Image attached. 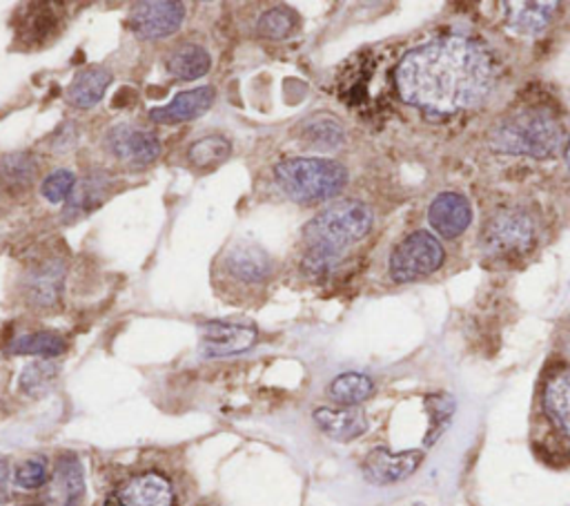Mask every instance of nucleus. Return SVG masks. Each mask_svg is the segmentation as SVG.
I'll return each mask as SVG.
<instances>
[{
	"mask_svg": "<svg viewBox=\"0 0 570 506\" xmlns=\"http://www.w3.org/2000/svg\"><path fill=\"white\" fill-rule=\"evenodd\" d=\"M107 149L110 154L132 171H143L160 156L158 138L143 130L127 123H121L107 132Z\"/></svg>",
	"mask_w": 570,
	"mask_h": 506,
	"instance_id": "nucleus-8",
	"label": "nucleus"
},
{
	"mask_svg": "<svg viewBox=\"0 0 570 506\" xmlns=\"http://www.w3.org/2000/svg\"><path fill=\"white\" fill-rule=\"evenodd\" d=\"M63 281H65V266L59 259L48 261L28 275L25 299L37 308H52L61 299Z\"/></svg>",
	"mask_w": 570,
	"mask_h": 506,
	"instance_id": "nucleus-15",
	"label": "nucleus"
},
{
	"mask_svg": "<svg viewBox=\"0 0 570 506\" xmlns=\"http://www.w3.org/2000/svg\"><path fill=\"white\" fill-rule=\"evenodd\" d=\"M226 268L228 272L243 283H261L266 279H270L272 275V259L270 255L259 248V246H250V244H239L235 246L228 257H226Z\"/></svg>",
	"mask_w": 570,
	"mask_h": 506,
	"instance_id": "nucleus-17",
	"label": "nucleus"
},
{
	"mask_svg": "<svg viewBox=\"0 0 570 506\" xmlns=\"http://www.w3.org/2000/svg\"><path fill=\"white\" fill-rule=\"evenodd\" d=\"M230 154H232L230 141L221 134H213V136L199 138L197 143L189 145L187 161H189V165L195 167V171L213 173V171H217L219 165H224L230 158Z\"/></svg>",
	"mask_w": 570,
	"mask_h": 506,
	"instance_id": "nucleus-24",
	"label": "nucleus"
},
{
	"mask_svg": "<svg viewBox=\"0 0 570 506\" xmlns=\"http://www.w3.org/2000/svg\"><path fill=\"white\" fill-rule=\"evenodd\" d=\"M259 340L255 326L208 321L201 326V351L206 358H230L250 351Z\"/></svg>",
	"mask_w": 570,
	"mask_h": 506,
	"instance_id": "nucleus-9",
	"label": "nucleus"
},
{
	"mask_svg": "<svg viewBox=\"0 0 570 506\" xmlns=\"http://www.w3.org/2000/svg\"><path fill=\"white\" fill-rule=\"evenodd\" d=\"M424 462L422 451L393 453L388 448H374L363 462V475L370 484L388 486L411 477Z\"/></svg>",
	"mask_w": 570,
	"mask_h": 506,
	"instance_id": "nucleus-11",
	"label": "nucleus"
},
{
	"mask_svg": "<svg viewBox=\"0 0 570 506\" xmlns=\"http://www.w3.org/2000/svg\"><path fill=\"white\" fill-rule=\"evenodd\" d=\"M428 221L444 239H457L473 221V208L459 193H442L428 208Z\"/></svg>",
	"mask_w": 570,
	"mask_h": 506,
	"instance_id": "nucleus-13",
	"label": "nucleus"
},
{
	"mask_svg": "<svg viewBox=\"0 0 570 506\" xmlns=\"http://www.w3.org/2000/svg\"><path fill=\"white\" fill-rule=\"evenodd\" d=\"M257 30H259L261 37H266L270 41H283L290 34H294V30H297V14L290 8H286V6L270 8L259 19Z\"/></svg>",
	"mask_w": 570,
	"mask_h": 506,
	"instance_id": "nucleus-28",
	"label": "nucleus"
},
{
	"mask_svg": "<svg viewBox=\"0 0 570 506\" xmlns=\"http://www.w3.org/2000/svg\"><path fill=\"white\" fill-rule=\"evenodd\" d=\"M479 239L488 257L519 259L535 246L537 221L524 208H504L488 219Z\"/></svg>",
	"mask_w": 570,
	"mask_h": 506,
	"instance_id": "nucleus-5",
	"label": "nucleus"
},
{
	"mask_svg": "<svg viewBox=\"0 0 570 506\" xmlns=\"http://www.w3.org/2000/svg\"><path fill=\"white\" fill-rule=\"evenodd\" d=\"M169 482L158 473H141L112 493L105 506H172Z\"/></svg>",
	"mask_w": 570,
	"mask_h": 506,
	"instance_id": "nucleus-12",
	"label": "nucleus"
},
{
	"mask_svg": "<svg viewBox=\"0 0 570 506\" xmlns=\"http://www.w3.org/2000/svg\"><path fill=\"white\" fill-rule=\"evenodd\" d=\"M566 161H568V165H570V143H568V147H566Z\"/></svg>",
	"mask_w": 570,
	"mask_h": 506,
	"instance_id": "nucleus-33",
	"label": "nucleus"
},
{
	"mask_svg": "<svg viewBox=\"0 0 570 506\" xmlns=\"http://www.w3.org/2000/svg\"><path fill=\"white\" fill-rule=\"evenodd\" d=\"M372 210L361 202H339L321 210L303 228V241L308 246L303 270L314 277L328 275L341 261L343 252L372 230Z\"/></svg>",
	"mask_w": 570,
	"mask_h": 506,
	"instance_id": "nucleus-2",
	"label": "nucleus"
},
{
	"mask_svg": "<svg viewBox=\"0 0 570 506\" xmlns=\"http://www.w3.org/2000/svg\"><path fill=\"white\" fill-rule=\"evenodd\" d=\"M8 484H10V464L0 459V502L8 497Z\"/></svg>",
	"mask_w": 570,
	"mask_h": 506,
	"instance_id": "nucleus-32",
	"label": "nucleus"
},
{
	"mask_svg": "<svg viewBox=\"0 0 570 506\" xmlns=\"http://www.w3.org/2000/svg\"><path fill=\"white\" fill-rule=\"evenodd\" d=\"M65 349H68V342L59 332L37 330V332L17 337L8 351L12 355H32V358H41V360H54V358L63 355Z\"/></svg>",
	"mask_w": 570,
	"mask_h": 506,
	"instance_id": "nucleus-23",
	"label": "nucleus"
},
{
	"mask_svg": "<svg viewBox=\"0 0 570 506\" xmlns=\"http://www.w3.org/2000/svg\"><path fill=\"white\" fill-rule=\"evenodd\" d=\"M185 21V6L176 0H143L129 10V30L143 41L172 37Z\"/></svg>",
	"mask_w": 570,
	"mask_h": 506,
	"instance_id": "nucleus-7",
	"label": "nucleus"
},
{
	"mask_svg": "<svg viewBox=\"0 0 570 506\" xmlns=\"http://www.w3.org/2000/svg\"><path fill=\"white\" fill-rule=\"evenodd\" d=\"M274 182L297 204H321L345 188L348 171L330 158L297 156L274 165Z\"/></svg>",
	"mask_w": 570,
	"mask_h": 506,
	"instance_id": "nucleus-3",
	"label": "nucleus"
},
{
	"mask_svg": "<svg viewBox=\"0 0 570 506\" xmlns=\"http://www.w3.org/2000/svg\"><path fill=\"white\" fill-rule=\"evenodd\" d=\"M105 188V182H99V179H85L83 184H76L72 197H70V204H68V210L79 215L83 210H92L99 202V190Z\"/></svg>",
	"mask_w": 570,
	"mask_h": 506,
	"instance_id": "nucleus-31",
	"label": "nucleus"
},
{
	"mask_svg": "<svg viewBox=\"0 0 570 506\" xmlns=\"http://www.w3.org/2000/svg\"><path fill=\"white\" fill-rule=\"evenodd\" d=\"M59 364L52 360H41V362H32L30 366H25V371L21 373V391L32 395V397H41L45 395L56 378H59Z\"/></svg>",
	"mask_w": 570,
	"mask_h": 506,
	"instance_id": "nucleus-27",
	"label": "nucleus"
},
{
	"mask_svg": "<svg viewBox=\"0 0 570 506\" xmlns=\"http://www.w3.org/2000/svg\"><path fill=\"white\" fill-rule=\"evenodd\" d=\"M330 397L341 406H359L374 393V382L363 373H343L332 380Z\"/></svg>",
	"mask_w": 570,
	"mask_h": 506,
	"instance_id": "nucleus-26",
	"label": "nucleus"
},
{
	"mask_svg": "<svg viewBox=\"0 0 570 506\" xmlns=\"http://www.w3.org/2000/svg\"><path fill=\"white\" fill-rule=\"evenodd\" d=\"M539 409L552 433L570 442V366L555 371L543 382Z\"/></svg>",
	"mask_w": 570,
	"mask_h": 506,
	"instance_id": "nucleus-10",
	"label": "nucleus"
},
{
	"mask_svg": "<svg viewBox=\"0 0 570 506\" xmlns=\"http://www.w3.org/2000/svg\"><path fill=\"white\" fill-rule=\"evenodd\" d=\"M39 175V165L28 152H12L0 158V186L12 195H21L32 188Z\"/></svg>",
	"mask_w": 570,
	"mask_h": 506,
	"instance_id": "nucleus-20",
	"label": "nucleus"
},
{
	"mask_svg": "<svg viewBox=\"0 0 570 506\" xmlns=\"http://www.w3.org/2000/svg\"><path fill=\"white\" fill-rule=\"evenodd\" d=\"M85 490V479H83V466L76 455L68 453L61 455L54 468V497L63 506H74Z\"/></svg>",
	"mask_w": 570,
	"mask_h": 506,
	"instance_id": "nucleus-22",
	"label": "nucleus"
},
{
	"mask_svg": "<svg viewBox=\"0 0 570 506\" xmlns=\"http://www.w3.org/2000/svg\"><path fill=\"white\" fill-rule=\"evenodd\" d=\"M400 96L433 114H455L484 101L495 65L475 41L444 37L411 50L395 72Z\"/></svg>",
	"mask_w": 570,
	"mask_h": 506,
	"instance_id": "nucleus-1",
	"label": "nucleus"
},
{
	"mask_svg": "<svg viewBox=\"0 0 570 506\" xmlns=\"http://www.w3.org/2000/svg\"><path fill=\"white\" fill-rule=\"evenodd\" d=\"M110 83H112V72L107 68H103V65L87 68V70L79 72L76 79L70 83L68 101L74 107L90 110V107H94L103 99V94L107 92Z\"/></svg>",
	"mask_w": 570,
	"mask_h": 506,
	"instance_id": "nucleus-19",
	"label": "nucleus"
},
{
	"mask_svg": "<svg viewBox=\"0 0 570 506\" xmlns=\"http://www.w3.org/2000/svg\"><path fill=\"white\" fill-rule=\"evenodd\" d=\"M215 99H217V92L210 85L197 87V90H187V92L176 94L169 105L149 110V118L154 123H160V125H176V123L195 121L213 107Z\"/></svg>",
	"mask_w": 570,
	"mask_h": 506,
	"instance_id": "nucleus-14",
	"label": "nucleus"
},
{
	"mask_svg": "<svg viewBox=\"0 0 570 506\" xmlns=\"http://www.w3.org/2000/svg\"><path fill=\"white\" fill-rule=\"evenodd\" d=\"M444 259L446 252L439 239L428 230H417L395 248L391 257V277L397 283H408L437 272Z\"/></svg>",
	"mask_w": 570,
	"mask_h": 506,
	"instance_id": "nucleus-6",
	"label": "nucleus"
},
{
	"mask_svg": "<svg viewBox=\"0 0 570 506\" xmlns=\"http://www.w3.org/2000/svg\"><path fill=\"white\" fill-rule=\"evenodd\" d=\"M48 479H50L48 459L41 457V455L21 462V464L17 466V471H14V482H17V486L28 488V490H34V488L45 486Z\"/></svg>",
	"mask_w": 570,
	"mask_h": 506,
	"instance_id": "nucleus-29",
	"label": "nucleus"
},
{
	"mask_svg": "<svg viewBox=\"0 0 570 506\" xmlns=\"http://www.w3.org/2000/svg\"><path fill=\"white\" fill-rule=\"evenodd\" d=\"M28 506H43V504H28Z\"/></svg>",
	"mask_w": 570,
	"mask_h": 506,
	"instance_id": "nucleus-34",
	"label": "nucleus"
},
{
	"mask_svg": "<svg viewBox=\"0 0 570 506\" xmlns=\"http://www.w3.org/2000/svg\"><path fill=\"white\" fill-rule=\"evenodd\" d=\"M317 426L336 442H352L367 431V417L356 406L343 409H317L314 411Z\"/></svg>",
	"mask_w": 570,
	"mask_h": 506,
	"instance_id": "nucleus-16",
	"label": "nucleus"
},
{
	"mask_svg": "<svg viewBox=\"0 0 570 506\" xmlns=\"http://www.w3.org/2000/svg\"><path fill=\"white\" fill-rule=\"evenodd\" d=\"M165 68L176 81H197L210 72L213 59L206 48L197 43H183L167 56Z\"/></svg>",
	"mask_w": 570,
	"mask_h": 506,
	"instance_id": "nucleus-18",
	"label": "nucleus"
},
{
	"mask_svg": "<svg viewBox=\"0 0 570 506\" xmlns=\"http://www.w3.org/2000/svg\"><path fill=\"white\" fill-rule=\"evenodd\" d=\"M299 138L317 149H332L343 143V125L330 114H314L299 125Z\"/></svg>",
	"mask_w": 570,
	"mask_h": 506,
	"instance_id": "nucleus-25",
	"label": "nucleus"
},
{
	"mask_svg": "<svg viewBox=\"0 0 570 506\" xmlns=\"http://www.w3.org/2000/svg\"><path fill=\"white\" fill-rule=\"evenodd\" d=\"M555 3H506L504 10L506 12V21L512 30H517L519 34H541L552 19L555 12Z\"/></svg>",
	"mask_w": 570,
	"mask_h": 506,
	"instance_id": "nucleus-21",
	"label": "nucleus"
},
{
	"mask_svg": "<svg viewBox=\"0 0 570 506\" xmlns=\"http://www.w3.org/2000/svg\"><path fill=\"white\" fill-rule=\"evenodd\" d=\"M76 188V177L72 171H54L41 186V195L50 204H65L70 202L72 193Z\"/></svg>",
	"mask_w": 570,
	"mask_h": 506,
	"instance_id": "nucleus-30",
	"label": "nucleus"
},
{
	"mask_svg": "<svg viewBox=\"0 0 570 506\" xmlns=\"http://www.w3.org/2000/svg\"><path fill=\"white\" fill-rule=\"evenodd\" d=\"M493 147L504 154L524 156H550L561 143V127L550 112L541 107H528L506 116L493 130Z\"/></svg>",
	"mask_w": 570,
	"mask_h": 506,
	"instance_id": "nucleus-4",
	"label": "nucleus"
}]
</instances>
